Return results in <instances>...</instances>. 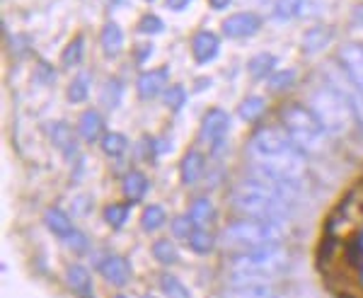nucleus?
I'll return each mask as SVG.
<instances>
[{
    "label": "nucleus",
    "instance_id": "1",
    "mask_svg": "<svg viewBox=\"0 0 363 298\" xmlns=\"http://www.w3.org/2000/svg\"><path fill=\"white\" fill-rule=\"evenodd\" d=\"M310 109L320 119V124L335 136H347V133L354 131L356 121H359L354 102L332 85H322L318 90H313Z\"/></svg>",
    "mask_w": 363,
    "mask_h": 298
},
{
    "label": "nucleus",
    "instance_id": "2",
    "mask_svg": "<svg viewBox=\"0 0 363 298\" xmlns=\"http://www.w3.org/2000/svg\"><path fill=\"white\" fill-rule=\"evenodd\" d=\"M291 265V257L284 248L277 243L262 245V248H252L245 253H238L230 260V270L235 282H252V279L262 277H277L284 274Z\"/></svg>",
    "mask_w": 363,
    "mask_h": 298
},
{
    "label": "nucleus",
    "instance_id": "3",
    "mask_svg": "<svg viewBox=\"0 0 363 298\" xmlns=\"http://www.w3.org/2000/svg\"><path fill=\"white\" fill-rule=\"evenodd\" d=\"M281 124L286 126V131L291 133L294 143L306 153H320L327 148L330 141V131L320 124V119L310 107L303 104H289L281 112Z\"/></svg>",
    "mask_w": 363,
    "mask_h": 298
},
{
    "label": "nucleus",
    "instance_id": "4",
    "mask_svg": "<svg viewBox=\"0 0 363 298\" xmlns=\"http://www.w3.org/2000/svg\"><path fill=\"white\" fill-rule=\"evenodd\" d=\"M281 241V224L264 219H240L230 224L223 233V245L228 250L245 253L252 248H262V245H272Z\"/></svg>",
    "mask_w": 363,
    "mask_h": 298
},
{
    "label": "nucleus",
    "instance_id": "5",
    "mask_svg": "<svg viewBox=\"0 0 363 298\" xmlns=\"http://www.w3.org/2000/svg\"><path fill=\"white\" fill-rule=\"evenodd\" d=\"M233 209L250 219H264L281 224L291 216V204L281 202L277 197H269L264 192L247 189V187H238L233 194Z\"/></svg>",
    "mask_w": 363,
    "mask_h": 298
},
{
    "label": "nucleus",
    "instance_id": "6",
    "mask_svg": "<svg viewBox=\"0 0 363 298\" xmlns=\"http://www.w3.org/2000/svg\"><path fill=\"white\" fill-rule=\"evenodd\" d=\"M255 172L264 175L272 180H284V182H296L303 177L306 172V150L289 148L284 153H274V155H259L255 158Z\"/></svg>",
    "mask_w": 363,
    "mask_h": 298
},
{
    "label": "nucleus",
    "instance_id": "7",
    "mask_svg": "<svg viewBox=\"0 0 363 298\" xmlns=\"http://www.w3.org/2000/svg\"><path fill=\"white\" fill-rule=\"evenodd\" d=\"M289 148H296L291 133L286 131V126H264L252 136L250 141V153L255 158L259 155H274V153H284Z\"/></svg>",
    "mask_w": 363,
    "mask_h": 298
},
{
    "label": "nucleus",
    "instance_id": "8",
    "mask_svg": "<svg viewBox=\"0 0 363 298\" xmlns=\"http://www.w3.org/2000/svg\"><path fill=\"white\" fill-rule=\"evenodd\" d=\"M337 58L349 78L354 80V85L363 90V44H356V42L344 44L342 49H339Z\"/></svg>",
    "mask_w": 363,
    "mask_h": 298
},
{
    "label": "nucleus",
    "instance_id": "9",
    "mask_svg": "<svg viewBox=\"0 0 363 298\" xmlns=\"http://www.w3.org/2000/svg\"><path fill=\"white\" fill-rule=\"evenodd\" d=\"M228 124H230V116H228L225 109H218V107L208 109L201 124V141L218 143L220 138H223V133L228 131Z\"/></svg>",
    "mask_w": 363,
    "mask_h": 298
},
{
    "label": "nucleus",
    "instance_id": "10",
    "mask_svg": "<svg viewBox=\"0 0 363 298\" xmlns=\"http://www.w3.org/2000/svg\"><path fill=\"white\" fill-rule=\"evenodd\" d=\"M262 20L252 13H238L233 17H228L223 22V34L225 37H233V39H242V37H250L259 29Z\"/></svg>",
    "mask_w": 363,
    "mask_h": 298
},
{
    "label": "nucleus",
    "instance_id": "11",
    "mask_svg": "<svg viewBox=\"0 0 363 298\" xmlns=\"http://www.w3.org/2000/svg\"><path fill=\"white\" fill-rule=\"evenodd\" d=\"M99 274H102L109 284L124 286L128 279H131V265H128V260H124V257L109 255L107 260L99 262Z\"/></svg>",
    "mask_w": 363,
    "mask_h": 298
},
{
    "label": "nucleus",
    "instance_id": "12",
    "mask_svg": "<svg viewBox=\"0 0 363 298\" xmlns=\"http://www.w3.org/2000/svg\"><path fill=\"white\" fill-rule=\"evenodd\" d=\"M167 66L165 68H155V71H145L143 75L138 78V95L143 97V99H150V97H155V95H160L162 90H165V83H167Z\"/></svg>",
    "mask_w": 363,
    "mask_h": 298
},
{
    "label": "nucleus",
    "instance_id": "13",
    "mask_svg": "<svg viewBox=\"0 0 363 298\" xmlns=\"http://www.w3.org/2000/svg\"><path fill=\"white\" fill-rule=\"evenodd\" d=\"M218 46L220 42L213 32H199L194 42H191V51H194L196 63H208L211 58L218 54Z\"/></svg>",
    "mask_w": 363,
    "mask_h": 298
},
{
    "label": "nucleus",
    "instance_id": "14",
    "mask_svg": "<svg viewBox=\"0 0 363 298\" xmlns=\"http://www.w3.org/2000/svg\"><path fill=\"white\" fill-rule=\"evenodd\" d=\"M68 286L75 291L80 298H92V282H90V274H87L85 267L80 265H70L68 267Z\"/></svg>",
    "mask_w": 363,
    "mask_h": 298
},
{
    "label": "nucleus",
    "instance_id": "15",
    "mask_svg": "<svg viewBox=\"0 0 363 298\" xmlns=\"http://www.w3.org/2000/svg\"><path fill=\"white\" fill-rule=\"evenodd\" d=\"M102 131H104V119L95 112V109H90V112H85L83 116H80V121H78V133L85 138L87 143L97 141V138L102 136Z\"/></svg>",
    "mask_w": 363,
    "mask_h": 298
},
{
    "label": "nucleus",
    "instance_id": "16",
    "mask_svg": "<svg viewBox=\"0 0 363 298\" xmlns=\"http://www.w3.org/2000/svg\"><path fill=\"white\" fill-rule=\"evenodd\" d=\"M223 298H272V289L264 284H255V282H240L238 286L228 289Z\"/></svg>",
    "mask_w": 363,
    "mask_h": 298
},
{
    "label": "nucleus",
    "instance_id": "17",
    "mask_svg": "<svg viewBox=\"0 0 363 298\" xmlns=\"http://www.w3.org/2000/svg\"><path fill=\"white\" fill-rule=\"evenodd\" d=\"M203 175V155L199 150H189L182 160V182L194 184L199 177Z\"/></svg>",
    "mask_w": 363,
    "mask_h": 298
},
{
    "label": "nucleus",
    "instance_id": "18",
    "mask_svg": "<svg viewBox=\"0 0 363 298\" xmlns=\"http://www.w3.org/2000/svg\"><path fill=\"white\" fill-rule=\"evenodd\" d=\"M330 39H332V29L320 25V27L308 29L301 46H303V51H306V54H315V51L325 49V46L330 44Z\"/></svg>",
    "mask_w": 363,
    "mask_h": 298
},
{
    "label": "nucleus",
    "instance_id": "19",
    "mask_svg": "<svg viewBox=\"0 0 363 298\" xmlns=\"http://www.w3.org/2000/svg\"><path fill=\"white\" fill-rule=\"evenodd\" d=\"M121 46H124V34H121V29L116 22H107L102 29V49L107 56H116L121 51Z\"/></svg>",
    "mask_w": 363,
    "mask_h": 298
},
{
    "label": "nucleus",
    "instance_id": "20",
    "mask_svg": "<svg viewBox=\"0 0 363 298\" xmlns=\"http://www.w3.org/2000/svg\"><path fill=\"white\" fill-rule=\"evenodd\" d=\"M51 141H54L66 155H73L75 148H78V141H75L70 126L61 124V121H58V124H51Z\"/></svg>",
    "mask_w": 363,
    "mask_h": 298
},
{
    "label": "nucleus",
    "instance_id": "21",
    "mask_svg": "<svg viewBox=\"0 0 363 298\" xmlns=\"http://www.w3.org/2000/svg\"><path fill=\"white\" fill-rule=\"evenodd\" d=\"M44 221L51 228V233H56L58 238H68L73 233V224H70L68 214H63L61 209H49L44 214Z\"/></svg>",
    "mask_w": 363,
    "mask_h": 298
},
{
    "label": "nucleus",
    "instance_id": "22",
    "mask_svg": "<svg viewBox=\"0 0 363 298\" xmlns=\"http://www.w3.org/2000/svg\"><path fill=\"white\" fill-rule=\"evenodd\" d=\"M145 189H148V182H145V177L140 172H128L126 180H124V194L131 204H136L143 199Z\"/></svg>",
    "mask_w": 363,
    "mask_h": 298
},
{
    "label": "nucleus",
    "instance_id": "23",
    "mask_svg": "<svg viewBox=\"0 0 363 298\" xmlns=\"http://www.w3.org/2000/svg\"><path fill=\"white\" fill-rule=\"evenodd\" d=\"M189 216H191V221H194L196 226H208L211 221L216 219V209H213V204L208 202V199H196L194 204H191V209H189Z\"/></svg>",
    "mask_w": 363,
    "mask_h": 298
},
{
    "label": "nucleus",
    "instance_id": "24",
    "mask_svg": "<svg viewBox=\"0 0 363 298\" xmlns=\"http://www.w3.org/2000/svg\"><path fill=\"white\" fill-rule=\"evenodd\" d=\"M274 66H277V58H274L272 54H259V56H255L250 61L247 71H250V75L255 80H262V78H267V75L274 71Z\"/></svg>",
    "mask_w": 363,
    "mask_h": 298
},
{
    "label": "nucleus",
    "instance_id": "25",
    "mask_svg": "<svg viewBox=\"0 0 363 298\" xmlns=\"http://www.w3.org/2000/svg\"><path fill=\"white\" fill-rule=\"evenodd\" d=\"M303 8V0H277L274 5V20L279 22H289L301 13Z\"/></svg>",
    "mask_w": 363,
    "mask_h": 298
},
{
    "label": "nucleus",
    "instance_id": "26",
    "mask_svg": "<svg viewBox=\"0 0 363 298\" xmlns=\"http://www.w3.org/2000/svg\"><path fill=\"white\" fill-rule=\"evenodd\" d=\"M264 99L262 97H247L242 99V104L238 107V114L242 116L245 121H257L262 116V112H264Z\"/></svg>",
    "mask_w": 363,
    "mask_h": 298
},
{
    "label": "nucleus",
    "instance_id": "27",
    "mask_svg": "<svg viewBox=\"0 0 363 298\" xmlns=\"http://www.w3.org/2000/svg\"><path fill=\"white\" fill-rule=\"evenodd\" d=\"M87 92H90V75L80 73L68 87V99L73 104H80V102H85V99H87Z\"/></svg>",
    "mask_w": 363,
    "mask_h": 298
},
{
    "label": "nucleus",
    "instance_id": "28",
    "mask_svg": "<svg viewBox=\"0 0 363 298\" xmlns=\"http://www.w3.org/2000/svg\"><path fill=\"white\" fill-rule=\"evenodd\" d=\"M189 245H191V250H194L196 255H208L211 250H213V245H216V238H213V233H208V231H194L191 233V238H189Z\"/></svg>",
    "mask_w": 363,
    "mask_h": 298
},
{
    "label": "nucleus",
    "instance_id": "29",
    "mask_svg": "<svg viewBox=\"0 0 363 298\" xmlns=\"http://www.w3.org/2000/svg\"><path fill=\"white\" fill-rule=\"evenodd\" d=\"M160 286H162V291L167 294V298H189V291H186V286L182 284L177 277H172V274H162V277H160Z\"/></svg>",
    "mask_w": 363,
    "mask_h": 298
},
{
    "label": "nucleus",
    "instance_id": "30",
    "mask_svg": "<svg viewBox=\"0 0 363 298\" xmlns=\"http://www.w3.org/2000/svg\"><path fill=\"white\" fill-rule=\"evenodd\" d=\"M140 224H143L145 231H155V228H160L162 224H165V209L157 206V204H153V206H145Z\"/></svg>",
    "mask_w": 363,
    "mask_h": 298
},
{
    "label": "nucleus",
    "instance_id": "31",
    "mask_svg": "<svg viewBox=\"0 0 363 298\" xmlns=\"http://www.w3.org/2000/svg\"><path fill=\"white\" fill-rule=\"evenodd\" d=\"M126 145H128L126 136H121V133H107V136H102V150L112 158H119L126 150Z\"/></svg>",
    "mask_w": 363,
    "mask_h": 298
},
{
    "label": "nucleus",
    "instance_id": "32",
    "mask_svg": "<svg viewBox=\"0 0 363 298\" xmlns=\"http://www.w3.org/2000/svg\"><path fill=\"white\" fill-rule=\"evenodd\" d=\"M153 257L160 265H174L177 262V250H174V245L169 241H157L153 245Z\"/></svg>",
    "mask_w": 363,
    "mask_h": 298
},
{
    "label": "nucleus",
    "instance_id": "33",
    "mask_svg": "<svg viewBox=\"0 0 363 298\" xmlns=\"http://www.w3.org/2000/svg\"><path fill=\"white\" fill-rule=\"evenodd\" d=\"M128 219V206L126 204H112V206L104 209V221L112 228H121Z\"/></svg>",
    "mask_w": 363,
    "mask_h": 298
},
{
    "label": "nucleus",
    "instance_id": "34",
    "mask_svg": "<svg viewBox=\"0 0 363 298\" xmlns=\"http://www.w3.org/2000/svg\"><path fill=\"white\" fill-rule=\"evenodd\" d=\"M80 58H83V39L78 37V39H73V42L66 46L61 61H63V66H66V68H75L80 63Z\"/></svg>",
    "mask_w": 363,
    "mask_h": 298
},
{
    "label": "nucleus",
    "instance_id": "35",
    "mask_svg": "<svg viewBox=\"0 0 363 298\" xmlns=\"http://www.w3.org/2000/svg\"><path fill=\"white\" fill-rule=\"evenodd\" d=\"M121 99V83L119 80H107V85L102 87V104L107 109H114Z\"/></svg>",
    "mask_w": 363,
    "mask_h": 298
},
{
    "label": "nucleus",
    "instance_id": "36",
    "mask_svg": "<svg viewBox=\"0 0 363 298\" xmlns=\"http://www.w3.org/2000/svg\"><path fill=\"white\" fill-rule=\"evenodd\" d=\"M294 83H296V73L294 71H281V73H274L272 78H269V90H272V92L289 90Z\"/></svg>",
    "mask_w": 363,
    "mask_h": 298
},
{
    "label": "nucleus",
    "instance_id": "37",
    "mask_svg": "<svg viewBox=\"0 0 363 298\" xmlns=\"http://www.w3.org/2000/svg\"><path fill=\"white\" fill-rule=\"evenodd\" d=\"M172 233L174 238H182V241H189L191 233H194V221H191V216H177V219L172 221Z\"/></svg>",
    "mask_w": 363,
    "mask_h": 298
},
{
    "label": "nucleus",
    "instance_id": "38",
    "mask_svg": "<svg viewBox=\"0 0 363 298\" xmlns=\"http://www.w3.org/2000/svg\"><path fill=\"white\" fill-rule=\"evenodd\" d=\"M165 104L169 109H174V112H177V109L182 107V104L186 102V90L182 85H172V87H167L165 90Z\"/></svg>",
    "mask_w": 363,
    "mask_h": 298
},
{
    "label": "nucleus",
    "instance_id": "39",
    "mask_svg": "<svg viewBox=\"0 0 363 298\" xmlns=\"http://www.w3.org/2000/svg\"><path fill=\"white\" fill-rule=\"evenodd\" d=\"M138 32H143V34H157V32H162V22L157 20L155 15H145L143 20L138 22Z\"/></svg>",
    "mask_w": 363,
    "mask_h": 298
},
{
    "label": "nucleus",
    "instance_id": "40",
    "mask_svg": "<svg viewBox=\"0 0 363 298\" xmlns=\"http://www.w3.org/2000/svg\"><path fill=\"white\" fill-rule=\"evenodd\" d=\"M63 241H66L73 250H78V253H83V250L87 248V241L83 238V233H78V231H73L68 238H63Z\"/></svg>",
    "mask_w": 363,
    "mask_h": 298
},
{
    "label": "nucleus",
    "instance_id": "41",
    "mask_svg": "<svg viewBox=\"0 0 363 298\" xmlns=\"http://www.w3.org/2000/svg\"><path fill=\"white\" fill-rule=\"evenodd\" d=\"M189 5V0H167V8H172V10H182V8H186Z\"/></svg>",
    "mask_w": 363,
    "mask_h": 298
},
{
    "label": "nucleus",
    "instance_id": "42",
    "mask_svg": "<svg viewBox=\"0 0 363 298\" xmlns=\"http://www.w3.org/2000/svg\"><path fill=\"white\" fill-rule=\"evenodd\" d=\"M228 5H230V0H211V8L213 10H223Z\"/></svg>",
    "mask_w": 363,
    "mask_h": 298
},
{
    "label": "nucleus",
    "instance_id": "43",
    "mask_svg": "<svg viewBox=\"0 0 363 298\" xmlns=\"http://www.w3.org/2000/svg\"><path fill=\"white\" fill-rule=\"evenodd\" d=\"M116 3H124V0H116Z\"/></svg>",
    "mask_w": 363,
    "mask_h": 298
},
{
    "label": "nucleus",
    "instance_id": "44",
    "mask_svg": "<svg viewBox=\"0 0 363 298\" xmlns=\"http://www.w3.org/2000/svg\"><path fill=\"white\" fill-rule=\"evenodd\" d=\"M116 298H126V296H116Z\"/></svg>",
    "mask_w": 363,
    "mask_h": 298
},
{
    "label": "nucleus",
    "instance_id": "45",
    "mask_svg": "<svg viewBox=\"0 0 363 298\" xmlns=\"http://www.w3.org/2000/svg\"><path fill=\"white\" fill-rule=\"evenodd\" d=\"M145 298H153V296H145Z\"/></svg>",
    "mask_w": 363,
    "mask_h": 298
}]
</instances>
